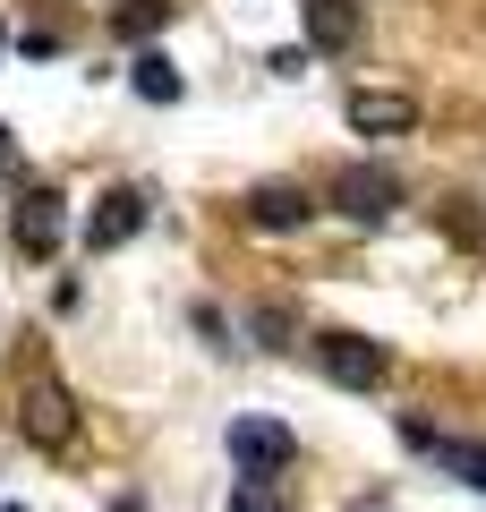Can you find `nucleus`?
<instances>
[{
  "label": "nucleus",
  "mask_w": 486,
  "mask_h": 512,
  "mask_svg": "<svg viewBox=\"0 0 486 512\" xmlns=\"http://www.w3.org/2000/svg\"><path fill=\"white\" fill-rule=\"evenodd\" d=\"M18 436L35 444V453H69L77 444V402H69V384H60L52 367L18 384Z\"/></svg>",
  "instance_id": "obj_1"
},
{
  "label": "nucleus",
  "mask_w": 486,
  "mask_h": 512,
  "mask_svg": "<svg viewBox=\"0 0 486 512\" xmlns=\"http://www.w3.org/2000/svg\"><path fill=\"white\" fill-rule=\"evenodd\" d=\"M222 512H290V504L273 495V478H248V487H239V495H231Z\"/></svg>",
  "instance_id": "obj_14"
},
{
  "label": "nucleus",
  "mask_w": 486,
  "mask_h": 512,
  "mask_svg": "<svg viewBox=\"0 0 486 512\" xmlns=\"http://www.w3.org/2000/svg\"><path fill=\"white\" fill-rule=\"evenodd\" d=\"M231 461L248 478H282L290 461H299V436H290L282 419H231Z\"/></svg>",
  "instance_id": "obj_3"
},
{
  "label": "nucleus",
  "mask_w": 486,
  "mask_h": 512,
  "mask_svg": "<svg viewBox=\"0 0 486 512\" xmlns=\"http://www.w3.org/2000/svg\"><path fill=\"white\" fill-rule=\"evenodd\" d=\"M162 18H171V0H128L120 18H111V35H128V43H145V35H154Z\"/></svg>",
  "instance_id": "obj_13"
},
{
  "label": "nucleus",
  "mask_w": 486,
  "mask_h": 512,
  "mask_svg": "<svg viewBox=\"0 0 486 512\" xmlns=\"http://www.w3.org/2000/svg\"><path fill=\"white\" fill-rule=\"evenodd\" d=\"M342 111H350V128H359V137H410V128H418V103H410L401 86H359Z\"/></svg>",
  "instance_id": "obj_6"
},
{
  "label": "nucleus",
  "mask_w": 486,
  "mask_h": 512,
  "mask_svg": "<svg viewBox=\"0 0 486 512\" xmlns=\"http://www.w3.org/2000/svg\"><path fill=\"white\" fill-rule=\"evenodd\" d=\"M333 205H342L350 222H393V205H401V180L384 163H350L342 180H333Z\"/></svg>",
  "instance_id": "obj_4"
},
{
  "label": "nucleus",
  "mask_w": 486,
  "mask_h": 512,
  "mask_svg": "<svg viewBox=\"0 0 486 512\" xmlns=\"http://www.w3.org/2000/svg\"><path fill=\"white\" fill-rule=\"evenodd\" d=\"M137 94H145V103H180V69H171L162 52H145L137 60Z\"/></svg>",
  "instance_id": "obj_12"
},
{
  "label": "nucleus",
  "mask_w": 486,
  "mask_h": 512,
  "mask_svg": "<svg viewBox=\"0 0 486 512\" xmlns=\"http://www.w3.org/2000/svg\"><path fill=\"white\" fill-rule=\"evenodd\" d=\"M290 333H299V316H290V308H248V342L256 350H290Z\"/></svg>",
  "instance_id": "obj_11"
},
{
  "label": "nucleus",
  "mask_w": 486,
  "mask_h": 512,
  "mask_svg": "<svg viewBox=\"0 0 486 512\" xmlns=\"http://www.w3.org/2000/svg\"><path fill=\"white\" fill-rule=\"evenodd\" d=\"M0 154H9V137H0Z\"/></svg>",
  "instance_id": "obj_16"
},
{
  "label": "nucleus",
  "mask_w": 486,
  "mask_h": 512,
  "mask_svg": "<svg viewBox=\"0 0 486 512\" xmlns=\"http://www.w3.org/2000/svg\"><path fill=\"white\" fill-rule=\"evenodd\" d=\"M401 436L427 444V453L444 461V478H461V487H478V495H486V444H469V436H435L427 419H401Z\"/></svg>",
  "instance_id": "obj_7"
},
{
  "label": "nucleus",
  "mask_w": 486,
  "mask_h": 512,
  "mask_svg": "<svg viewBox=\"0 0 486 512\" xmlns=\"http://www.w3.org/2000/svg\"><path fill=\"white\" fill-rule=\"evenodd\" d=\"M137 231H145V188H103L94 214H86V248L111 256V248H128Z\"/></svg>",
  "instance_id": "obj_5"
},
{
  "label": "nucleus",
  "mask_w": 486,
  "mask_h": 512,
  "mask_svg": "<svg viewBox=\"0 0 486 512\" xmlns=\"http://www.w3.org/2000/svg\"><path fill=\"white\" fill-rule=\"evenodd\" d=\"M299 222H316V197L290 180H265L248 188V231H299Z\"/></svg>",
  "instance_id": "obj_8"
},
{
  "label": "nucleus",
  "mask_w": 486,
  "mask_h": 512,
  "mask_svg": "<svg viewBox=\"0 0 486 512\" xmlns=\"http://www.w3.org/2000/svg\"><path fill=\"white\" fill-rule=\"evenodd\" d=\"M9 239H18L26 256H52L60 248V188H26L18 214H9Z\"/></svg>",
  "instance_id": "obj_9"
},
{
  "label": "nucleus",
  "mask_w": 486,
  "mask_h": 512,
  "mask_svg": "<svg viewBox=\"0 0 486 512\" xmlns=\"http://www.w3.org/2000/svg\"><path fill=\"white\" fill-rule=\"evenodd\" d=\"M350 512H393V504H384V495H359V504H350Z\"/></svg>",
  "instance_id": "obj_15"
},
{
  "label": "nucleus",
  "mask_w": 486,
  "mask_h": 512,
  "mask_svg": "<svg viewBox=\"0 0 486 512\" xmlns=\"http://www.w3.org/2000/svg\"><path fill=\"white\" fill-rule=\"evenodd\" d=\"M316 367L342 393H376L384 384V342H367V333H316Z\"/></svg>",
  "instance_id": "obj_2"
},
{
  "label": "nucleus",
  "mask_w": 486,
  "mask_h": 512,
  "mask_svg": "<svg viewBox=\"0 0 486 512\" xmlns=\"http://www.w3.org/2000/svg\"><path fill=\"white\" fill-rule=\"evenodd\" d=\"M359 35H367L359 0H307V43H316V52H350Z\"/></svg>",
  "instance_id": "obj_10"
}]
</instances>
